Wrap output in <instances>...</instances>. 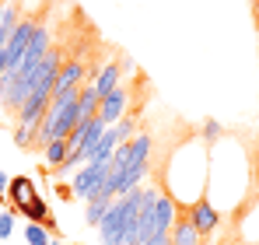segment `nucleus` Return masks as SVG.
Instances as JSON below:
<instances>
[{
	"mask_svg": "<svg viewBox=\"0 0 259 245\" xmlns=\"http://www.w3.org/2000/svg\"><path fill=\"white\" fill-rule=\"evenodd\" d=\"M147 154H151V137L144 133V137H133L130 144H119L109 165L123 172V168H133V165H147Z\"/></svg>",
	"mask_w": 259,
	"mask_h": 245,
	"instance_id": "nucleus-1",
	"label": "nucleus"
},
{
	"mask_svg": "<svg viewBox=\"0 0 259 245\" xmlns=\"http://www.w3.org/2000/svg\"><path fill=\"white\" fill-rule=\"evenodd\" d=\"M105 172H109V161H88L77 175H74V196L77 200H91V193L105 182Z\"/></svg>",
	"mask_w": 259,
	"mask_h": 245,
	"instance_id": "nucleus-2",
	"label": "nucleus"
},
{
	"mask_svg": "<svg viewBox=\"0 0 259 245\" xmlns=\"http://www.w3.org/2000/svg\"><path fill=\"white\" fill-rule=\"evenodd\" d=\"M217 221H221V214L214 210L210 200H196L193 210H189V224L196 228V235H200V238H203V235H214Z\"/></svg>",
	"mask_w": 259,
	"mask_h": 245,
	"instance_id": "nucleus-3",
	"label": "nucleus"
},
{
	"mask_svg": "<svg viewBox=\"0 0 259 245\" xmlns=\"http://www.w3.org/2000/svg\"><path fill=\"white\" fill-rule=\"evenodd\" d=\"M126 102H130V95H126V88L119 84L112 95H105V98L98 102V116H102V123H105V126H116V123L123 119V109H126Z\"/></svg>",
	"mask_w": 259,
	"mask_h": 245,
	"instance_id": "nucleus-4",
	"label": "nucleus"
},
{
	"mask_svg": "<svg viewBox=\"0 0 259 245\" xmlns=\"http://www.w3.org/2000/svg\"><path fill=\"white\" fill-rule=\"evenodd\" d=\"M81 77H84V60H63L56 84H53V95H67V91L81 88Z\"/></svg>",
	"mask_w": 259,
	"mask_h": 245,
	"instance_id": "nucleus-5",
	"label": "nucleus"
},
{
	"mask_svg": "<svg viewBox=\"0 0 259 245\" xmlns=\"http://www.w3.org/2000/svg\"><path fill=\"white\" fill-rule=\"evenodd\" d=\"M7 196H11V203L18 207V214L25 210L28 203H35L39 200V193H35V182L28 179V175H14L11 182H7Z\"/></svg>",
	"mask_w": 259,
	"mask_h": 245,
	"instance_id": "nucleus-6",
	"label": "nucleus"
},
{
	"mask_svg": "<svg viewBox=\"0 0 259 245\" xmlns=\"http://www.w3.org/2000/svg\"><path fill=\"white\" fill-rule=\"evenodd\" d=\"M175 224V200L168 193H158V207H154V235H168Z\"/></svg>",
	"mask_w": 259,
	"mask_h": 245,
	"instance_id": "nucleus-7",
	"label": "nucleus"
},
{
	"mask_svg": "<svg viewBox=\"0 0 259 245\" xmlns=\"http://www.w3.org/2000/svg\"><path fill=\"white\" fill-rule=\"evenodd\" d=\"M119 88V67L116 63H105L102 70H98V77H95V91H98V102L105 98V95H112Z\"/></svg>",
	"mask_w": 259,
	"mask_h": 245,
	"instance_id": "nucleus-8",
	"label": "nucleus"
},
{
	"mask_svg": "<svg viewBox=\"0 0 259 245\" xmlns=\"http://www.w3.org/2000/svg\"><path fill=\"white\" fill-rule=\"evenodd\" d=\"M168 242L172 245H200V235H196V228L189 221H175L172 231H168Z\"/></svg>",
	"mask_w": 259,
	"mask_h": 245,
	"instance_id": "nucleus-9",
	"label": "nucleus"
},
{
	"mask_svg": "<svg viewBox=\"0 0 259 245\" xmlns=\"http://www.w3.org/2000/svg\"><path fill=\"white\" fill-rule=\"evenodd\" d=\"M70 158V144H67V137H60V140H53V144H46V165H53V168H63Z\"/></svg>",
	"mask_w": 259,
	"mask_h": 245,
	"instance_id": "nucleus-10",
	"label": "nucleus"
},
{
	"mask_svg": "<svg viewBox=\"0 0 259 245\" xmlns=\"http://www.w3.org/2000/svg\"><path fill=\"white\" fill-rule=\"evenodd\" d=\"M109 207H112V200H88V207H84V221L91 224V228H98V224H102V217L109 214Z\"/></svg>",
	"mask_w": 259,
	"mask_h": 245,
	"instance_id": "nucleus-11",
	"label": "nucleus"
},
{
	"mask_svg": "<svg viewBox=\"0 0 259 245\" xmlns=\"http://www.w3.org/2000/svg\"><path fill=\"white\" fill-rule=\"evenodd\" d=\"M21 214H25V217H28L32 224H49V228H53V214H49V207H46L42 200H35V203H28L25 210H21Z\"/></svg>",
	"mask_w": 259,
	"mask_h": 245,
	"instance_id": "nucleus-12",
	"label": "nucleus"
},
{
	"mask_svg": "<svg viewBox=\"0 0 259 245\" xmlns=\"http://www.w3.org/2000/svg\"><path fill=\"white\" fill-rule=\"evenodd\" d=\"M25 242H28V245H49L53 238H49L46 224H32V221H28V228H25Z\"/></svg>",
	"mask_w": 259,
	"mask_h": 245,
	"instance_id": "nucleus-13",
	"label": "nucleus"
},
{
	"mask_svg": "<svg viewBox=\"0 0 259 245\" xmlns=\"http://www.w3.org/2000/svg\"><path fill=\"white\" fill-rule=\"evenodd\" d=\"M14 221H18L14 210H4V214H0V242H7V238L14 235Z\"/></svg>",
	"mask_w": 259,
	"mask_h": 245,
	"instance_id": "nucleus-14",
	"label": "nucleus"
},
{
	"mask_svg": "<svg viewBox=\"0 0 259 245\" xmlns=\"http://www.w3.org/2000/svg\"><path fill=\"white\" fill-rule=\"evenodd\" d=\"M14 144H18V147H32V144H35V130H28V126L18 123V126H14Z\"/></svg>",
	"mask_w": 259,
	"mask_h": 245,
	"instance_id": "nucleus-15",
	"label": "nucleus"
},
{
	"mask_svg": "<svg viewBox=\"0 0 259 245\" xmlns=\"http://www.w3.org/2000/svg\"><path fill=\"white\" fill-rule=\"evenodd\" d=\"M203 137H207V140H217V137H221V123H203Z\"/></svg>",
	"mask_w": 259,
	"mask_h": 245,
	"instance_id": "nucleus-16",
	"label": "nucleus"
},
{
	"mask_svg": "<svg viewBox=\"0 0 259 245\" xmlns=\"http://www.w3.org/2000/svg\"><path fill=\"white\" fill-rule=\"evenodd\" d=\"M7 182H11V175H7V172H0V200L7 196Z\"/></svg>",
	"mask_w": 259,
	"mask_h": 245,
	"instance_id": "nucleus-17",
	"label": "nucleus"
},
{
	"mask_svg": "<svg viewBox=\"0 0 259 245\" xmlns=\"http://www.w3.org/2000/svg\"><path fill=\"white\" fill-rule=\"evenodd\" d=\"M49 245H60V242H49Z\"/></svg>",
	"mask_w": 259,
	"mask_h": 245,
	"instance_id": "nucleus-18",
	"label": "nucleus"
}]
</instances>
